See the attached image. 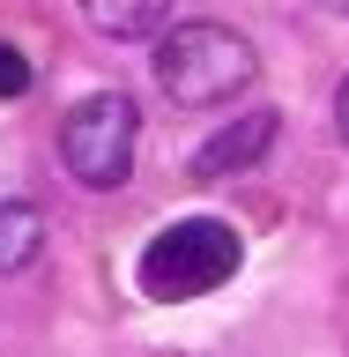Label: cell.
Wrapping results in <instances>:
<instances>
[{
    "instance_id": "1",
    "label": "cell",
    "mask_w": 349,
    "mask_h": 357,
    "mask_svg": "<svg viewBox=\"0 0 349 357\" xmlns=\"http://www.w3.org/2000/svg\"><path fill=\"white\" fill-rule=\"evenodd\" d=\"M253 75H261V60L231 22H178L156 38V89L186 112L231 105L238 89H253Z\"/></svg>"
},
{
    "instance_id": "2",
    "label": "cell",
    "mask_w": 349,
    "mask_h": 357,
    "mask_svg": "<svg viewBox=\"0 0 349 357\" xmlns=\"http://www.w3.org/2000/svg\"><path fill=\"white\" fill-rule=\"evenodd\" d=\"M245 261L238 231L223 216H186V223H164L149 245H141V261H134V283L141 298L156 305H186V298H208L216 283H231Z\"/></svg>"
},
{
    "instance_id": "3",
    "label": "cell",
    "mask_w": 349,
    "mask_h": 357,
    "mask_svg": "<svg viewBox=\"0 0 349 357\" xmlns=\"http://www.w3.org/2000/svg\"><path fill=\"white\" fill-rule=\"evenodd\" d=\"M134 149H141V112H134L127 89H97V97H82V105L67 112V127H60V164L82 178V186H97V194L127 186Z\"/></svg>"
},
{
    "instance_id": "4",
    "label": "cell",
    "mask_w": 349,
    "mask_h": 357,
    "mask_svg": "<svg viewBox=\"0 0 349 357\" xmlns=\"http://www.w3.org/2000/svg\"><path fill=\"white\" fill-rule=\"evenodd\" d=\"M275 142V112H245L238 127H223V134H208L194 149V178H223V172H245L253 156Z\"/></svg>"
},
{
    "instance_id": "5",
    "label": "cell",
    "mask_w": 349,
    "mask_h": 357,
    "mask_svg": "<svg viewBox=\"0 0 349 357\" xmlns=\"http://www.w3.org/2000/svg\"><path fill=\"white\" fill-rule=\"evenodd\" d=\"M97 38H156L171 22V0H82Z\"/></svg>"
},
{
    "instance_id": "6",
    "label": "cell",
    "mask_w": 349,
    "mask_h": 357,
    "mask_svg": "<svg viewBox=\"0 0 349 357\" xmlns=\"http://www.w3.org/2000/svg\"><path fill=\"white\" fill-rule=\"evenodd\" d=\"M38 245H45V216L30 208V201H0V275L30 268Z\"/></svg>"
},
{
    "instance_id": "7",
    "label": "cell",
    "mask_w": 349,
    "mask_h": 357,
    "mask_svg": "<svg viewBox=\"0 0 349 357\" xmlns=\"http://www.w3.org/2000/svg\"><path fill=\"white\" fill-rule=\"evenodd\" d=\"M30 82H38L30 60H22L15 45H0V105H8V97H30Z\"/></svg>"
},
{
    "instance_id": "8",
    "label": "cell",
    "mask_w": 349,
    "mask_h": 357,
    "mask_svg": "<svg viewBox=\"0 0 349 357\" xmlns=\"http://www.w3.org/2000/svg\"><path fill=\"white\" fill-rule=\"evenodd\" d=\"M334 134L349 142V75H342V89H334Z\"/></svg>"
},
{
    "instance_id": "9",
    "label": "cell",
    "mask_w": 349,
    "mask_h": 357,
    "mask_svg": "<svg viewBox=\"0 0 349 357\" xmlns=\"http://www.w3.org/2000/svg\"><path fill=\"white\" fill-rule=\"evenodd\" d=\"M320 8H327V15H349V0H320Z\"/></svg>"
}]
</instances>
